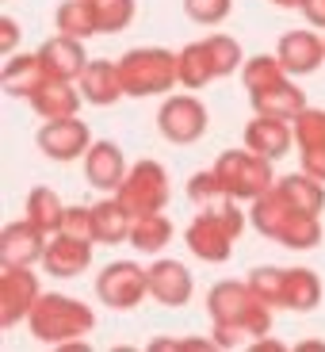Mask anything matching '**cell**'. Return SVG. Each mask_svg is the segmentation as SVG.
<instances>
[{
    "instance_id": "26",
    "label": "cell",
    "mask_w": 325,
    "mask_h": 352,
    "mask_svg": "<svg viewBox=\"0 0 325 352\" xmlns=\"http://www.w3.org/2000/svg\"><path fill=\"white\" fill-rule=\"evenodd\" d=\"M176 69H180V88H207L214 77L211 54H207V43H188L184 50L176 54Z\"/></svg>"
},
{
    "instance_id": "14",
    "label": "cell",
    "mask_w": 325,
    "mask_h": 352,
    "mask_svg": "<svg viewBox=\"0 0 325 352\" xmlns=\"http://www.w3.org/2000/svg\"><path fill=\"white\" fill-rule=\"evenodd\" d=\"M46 234L35 226V222H8L0 230V264H19V268H35L43 264L46 253Z\"/></svg>"
},
{
    "instance_id": "38",
    "label": "cell",
    "mask_w": 325,
    "mask_h": 352,
    "mask_svg": "<svg viewBox=\"0 0 325 352\" xmlns=\"http://www.w3.org/2000/svg\"><path fill=\"white\" fill-rule=\"evenodd\" d=\"M276 8H302V4H306V0H272Z\"/></svg>"
},
{
    "instance_id": "20",
    "label": "cell",
    "mask_w": 325,
    "mask_h": 352,
    "mask_svg": "<svg viewBox=\"0 0 325 352\" xmlns=\"http://www.w3.org/2000/svg\"><path fill=\"white\" fill-rule=\"evenodd\" d=\"M38 58H43L46 73H50V77H58V80H80V73L88 69L85 38L62 35V31L38 46Z\"/></svg>"
},
{
    "instance_id": "24",
    "label": "cell",
    "mask_w": 325,
    "mask_h": 352,
    "mask_svg": "<svg viewBox=\"0 0 325 352\" xmlns=\"http://www.w3.org/2000/svg\"><path fill=\"white\" fill-rule=\"evenodd\" d=\"M80 104H85V96H80L77 80H58V77H50L35 96H31V107H35L43 119H69V115L80 111Z\"/></svg>"
},
{
    "instance_id": "8",
    "label": "cell",
    "mask_w": 325,
    "mask_h": 352,
    "mask_svg": "<svg viewBox=\"0 0 325 352\" xmlns=\"http://www.w3.org/2000/svg\"><path fill=\"white\" fill-rule=\"evenodd\" d=\"M168 195H172V184H168L165 165L146 157V161H134V165H131V173H126V180L119 184L115 199L123 203L134 219H142V214L165 211V207H168Z\"/></svg>"
},
{
    "instance_id": "4",
    "label": "cell",
    "mask_w": 325,
    "mask_h": 352,
    "mask_svg": "<svg viewBox=\"0 0 325 352\" xmlns=\"http://www.w3.org/2000/svg\"><path fill=\"white\" fill-rule=\"evenodd\" d=\"M27 326H31L35 341L65 349L73 341H85L96 329V314H92V307H85L73 295H38L35 310L27 314Z\"/></svg>"
},
{
    "instance_id": "35",
    "label": "cell",
    "mask_w": 325,
    "mask_h": 352,
    "mask_svg": "<svg viewBox=\"0 0 325 352\" xmlns=\"http://www.w3.org/2000/svg\"><path fill=\"white\" fill-rule=\"evenodd\" d=\"M62 234H73V238H85V241H96V219H92V207H65Z\"/></svg>"
},
{
    "instance_id": "21",
    "label": "cell",
    "mask_w": 325,
    "mask_h": 352,
    "mask_svg": "<svg viewBox=\"0 0 325 352\" xmlns=\"http://www.w3.org/2000/svg\"><path fill=\"white\" fill-rule=\"evenodd\" d=\"M245 146L264 153V157H272V161L287 157L295 150V123L272 119V115H256L253 123L245 126Z\"/></svg>"
},
{
    "instance_id": "23",
    "label": "cell",
    "mask_w": 325,
    "mask_h": 352,
    "mask_svg": "<svg viewBox=\"0 0 325 352\" xmlns=\"http://www.w3.org/2000/svg\"><path fill=\"white\" fill-rule=\"evenodd\" d=\"M77 88L85 96V104H92V107H111L119 96H126L123 77H119V62H88Z\"/></svg>"
},
{
    "instance_id": "6",
    "label": "cell",
    "mask_w": 325,
    "mask_h": 352,
    "mask_svg": "<svg viewBox=\"0 0 325 352\" xmlns=\"http://www.w3.org/2000/svg\"><path fill=\"white\" fill-rule=\"evenodd\" d=\"M119 77H123V92L134 100L146 96H168L180 85V69H176V54L165 46H138L119 58Z\"/></svg>"
},
{
    "instance_id": "31",
    "label": "cell",
    "mask_w": 325,
    "mask_h": 352,
    "mask_svg": "<svg viewBox=\"0 0 325 352\" xmlns=\"http://www.w3.org/2000/svg\"><path fill=\"white\" fill-rule=\"evenodd\" d=\"M54 23H58L62 35H73V38H92L96 35V19H92L88 0H65L62 8L54 12Z\"/></svg>"
},
{
    "instance_id": "15",
    "label": "cell",
    "mask_w": 325,
    "mask_h": 352,
    "mask_svg": "<svg viewBox=\"0 0 325 352\" xmlns=\"http://www.w3.org/2000/svg\"><path fill=\"white\" fill-rule=\"evenodd\" d=\"M88 264H92V241L85 238H73V234H50L46 241V253H43V268L58 280H77L85 272Z\"/></svg>"
},
{
    "instance_id": "32",
    "label": "cell",
    "mask_w": 325,
    "mask_h": 352,
    "mask_svg": "<svg viewBox=\"0 0 325 352\" xmlns=\"http://www.w3.org/2000/svg\"><path fill=\"white\" fill-rule=\"evenodd\" d=\"M241 77H245L249 92H256V88L272 85V80H280V77H291V73L280 65V58H276V54H253V58L241 65Z\"/></svg>"
},
{
    "instance_id": "1",
    "label": "cell",
    "mask_w": 325,
    "mask_h": 352,
    "mask_svg": "<svg viewBox=\"0 0 325 352\" xmlns=\"http://www.w3.org/2000/svg\"><path fill=\"white\" fill-rule=\"evenodd\" d=\"M207 314H211V337L218 349L253 344L272 333V307L249 287V280H222L207 291Z\"/></svg>"
},
{
    "instance_id": "33",
    "label": "cell",
    "mask_w": 325,
    "mask_h": 352,
    "mask_svg": "<svg viewBox=\"0 0 325 352\" xmlns=\"http://www.w3.org/2000/svg\"><path fill=\"white\" fill-rule=\"evenodd\" d=\"M222 195H226V188H222L214 168H203V173H195L192 180H188V199H192L195 207H207V203L222 199Z\"/></svg>"
},
{
    "instance_id": "18",
    "label": "cell",
    "mask_w": 325,
    "mask_h": 352,
    "mask_svg": "<svg viewBox=\"0 0 325 352\" xmlns=\"http://www.w3.org/2000/svg\"><path fill=\"white\" fill-rule=\"evenodd\" d=\"M192 291H195V280L180 261L161 256V261L150 264V295H153V302L176 310V307H184V302L192 299Z\"/></svg>"
},
{
    "instance_id": "10",
    "label": "cell",
    "mask_w": 325,
    "mask_h": 352,
    "mask_svg": "<svg viewBox=\"0 0 325 352\" xmlns=\"http://www.w3.org/2000/svg\"><path fill=\"white\" fill-rule=\"evenodd\" d=\"M157 131L165 134L176 146H192L207 134V104L192 92H176V96H165L157 111Z\"/></svg>"
},
{
    "instance_id": "28",
    "label": "cell",
    "mask_w": 325,
    "mask_h": 352,
    "mask_svg": "<svg viewBox=\"0 0 325 352\" xmlns=\"http://www.w3.org/2000/svg\"><path fill=\"white\" fill-rule=\"evenodd\" d=\"M62 214H65V207L50 188H31V195H27V222H35L50 238V234L62 230Z\"/></svg>"
},
{
    "instance_id": "16",
    "label": "cell",
    "mask_w": 325,
    "mask_h": 352,
    "mask_svg": "<svg viewBox=\"0 0 325 352\" xmlns=\"http://www.w3.org/2000/svg\"><path fill=\"white\" fill-rule=\"evenodd\" d=\"M295 150L310 176L325 180V107H306L295 119Z\"/></svg>"
},
{
    "instance_id": "9",
    "label": "cell",
    "mask_w": 325,
    "mask_h": 352,
    "mask_svg": "<svg viewBox=\"0 0 325 352\" xmlns=\"http://www.w3.org/2000/svg\"><path fill=\"white\" fill-rule=\"evenodd\" d=\"M96 295L111 310H134L150 295V268H142L138 261H111L96 276Z\"/></svg>"
},
{
    "instance_id": "11",
    "label": "cell",
    "mask_w": 325,
    "mask_h": 352,
    "mask_svg": "<svg viewBox=\"0 0 325 352\" xmlns=\"http://www.w3.org/2000/svg\"><path fill=\"white\" fill-rule=\"evenodd\" d=\"M38 295V276L31 268H19V264H4V272H0V326L12 329L19 326L31 310H35Z\"/></svg>"
},
{
    "instance_id": "36",
    "label": "cell",
    "mask_w": 325,
    "mask_h": 352,
    "mask_svg": "<svg viewBox=\"0 0 325 352\" xmlns=\"http://www.w3.org/2000/svg\"><path fill=\"white\" fill-rule=\"evenodd\" d=\"M16 46H19V23L12 16H0V54H4V58H12V54H16Z\"/></svg>"
},
{
    "instance_id": "25",
    "label": "cell",
    "mask_w": 325,
    "mask_h": 352,
    "mask_svg": "<svg viewBox=\"0 0 325 352\" xmlns=\"http://www.w3.org/2000/svg\"><path fill=\"white\" fill-rule=\"evenodd\" d=\"M92 219H96V241H100V245H119V241H131L134 214L126 211L119 199L96 203V207H92Z\"/></svg>"
},
{
    "instance_id": "19",
    "label": "cell",
    "mask_w": 325,
    "mask_h": 352,
    "mask_svg": "<svg viewBox=\"0 0 325 352\" xmlns=\"http://www.w3.org/2000/svg\"><path fill=\"white\" fill-rule=\"evenodd\" d=\"M249 104H253L256 115H272V119H287V123H295L306 111V96H302V88L291 77H280L272 85L249 92Z\"/></svg>"
},
{
    "instance_id": "7",
    "label": "cell",
    "mask_w": 325,
    "mask_h": 352,
    "mask_svg": "<svg viewBox=\"0 0 325 352\" xmlns=\"http://www.w3.org/2000/svg\"><path fill=\"white\" fill-rule=\"evenodd\" d=\"M214 173H218L226 195H234L238 203H256L264 192L276 188V168L272 157H264L256 150H226L214 161Z\"/></svg>"
},
{
    "instance_id": "27",
    "label": "cell",
    "mask_w": 325,
    "mask_h": 352,
    "mask_svg": "<svg viewBox=\"0 0 325 352\" xmlns=\"http://www.w3.org/2000/svg\"><path fill=\"white\" fill-rule=\"evenodd\" d=\"M172 241V222L165 219V214H142V219H134V226H131V245L138 249V253H150V256H157L161 249Z\"/></svg>"
},
{
    "instance_id": "12",
    "label": "cell",
    "mask_w": 325,
    "mask_h": 352,
    "mask_svg": "<svg viewBox=\"0 0 325 352\" xmlns=\"http://www.w3.org/2000/svg\"><path fill=\"white\" fill-rule=\"evenodd\" d=\"M35 142L50 161H62L65 165V161L85 157L88 146H92V134H88V126L80 123L77 115H69V119H46Z\"/></svg>"
},
{
    "instance_id": "30",
    "label": "cell",
    "mask_w": 325,
    "mask_h": 352,
    "mask_svg": "<svg viewBox=\"0 0 325 352\" xmlns=\"http://www.w3.org/2000/svg\"><path fill=\"white\" fill-rule=\"evenodd\" d=\"M88 8L96 19V35H115L134 19V0H88Z\"/></svg>"
},
{
    "instance_id": "13",
    "label": "cell",
    "mask_w": 325,
    "mask_h": 352,
    "mask_svg": "<svg viewBox=\"0 0 325 352\" xmlns=\"http://www.w3.org/2000/svg\"><path fill=\"white\" fill-rule=\"evenodd\" d=\"M276 58L280 65L291 73V77H310V73L322 69L325 62V38L310 27H299V31H287L276 46Z\"/></svg>"
},
{
    "instance_id": "5",
    "label": "cell",
    "mask_w": 325,
    "mask_h": 352,
    "mask_svg": "<svg viewBox=\"0 0 325 352\" xmlns=\"http://www.w3.org/2000/svg\"><path fill=\"white\" fill-rule=\"evenodd\" d=\"M249 287L272 310L310 314L322 302V280L310 268H272V264H260V268L249 272Z\"/></svg>"
},
{
    "instance_id": "2",
    "label": "cell",
    "mask_w": 325,
    "mask_h": 352,
    "mask_svg": "<svg viewBox=\"0 0 325 352\" xmlns=\"http://www.w3.org/2000/svg\"><path fill=\"white\" fill-rule=\"evenodd\" d=\"M249 219H253L256 234H264L268 241H276V245H283V249L306 253V249L322 245V214H310V211H302V207H295L280 188L264 192L260 199L253 203Z\"/></svg>"
},
{
    "instance_id": "34",
    "label": "cell",
    "mask_w": 325,
    "mask_h": 352,
    "mask_svg": "<svg viewBox=\"0 0 325 352\" xmlns=\"http://www.w3.org/2000/svg\"><path fill=\"white\" fill-rule=\"evenodd\" d=\"M229 8H234V0H184V12L203 27H218L229 16Z\"/></svg>"
},
{
    "instance_id": "22",
    "label": "cell",
    "mask_w": 325,
    "mask_h": 352,
    "mask_svg": "<svg viewBox=\"0 0 325 352\" xmlns=\"http://www.w3.org/2000/svg\"><path fill=\"white\" fill-rule=\"evenodd\" d=\"M46 80H50V73H46L38 50L35 54H12L8 62H4V73H0V88L16 100H31Z\"/></svg>"
},
{
    "instance_id": "37",
    "label": "cell",
    "mask_w": 325,
    "mask_h": 352,
    "mask_svg": "<svg viewBox=\"0 0 325 352\" xmlns=\"http://www.w3.org/2000/svg\"><path fill=\"white\" fill-rule=\"evenodd\" d=\"M302 16H306V23L310 27H325V0H306V4H302Z\"/></svg>"
},
{
    "instance_id": "29",
    "label": "cell",
    "mask_w": 325,
    "mask_h": 352,
    "mask_svg": "<svg viewBox=\"0 0 325 352\" xmlns=\"http://www.w3.org/2000/svg\"><path fill=\"white\" fill-rule=\"evenodd\" d=\"M207 43V54H211V65H214V77H234V73L245 65V58H241V46L234 35H222V31H214V35L203 38Z\"/></svg>"
},
{
    "instance_id": "17",
    "label": "cell",
    "mask_w": 325,
    "mask_h": 352,
    "mask_svg": "<svg viewBox=\"0 0 325 352\" xmlns=\"http://www.w3.org/2000/svg\"><path fill=\"white\" fill-rule=\"evenodd\" d=\"M131 165H126L123 150L115 146V142H92L85 153V180L100 192H119V184L126 180Z\"/></svg>"
},
{
    "instance_id": "3",
    "label": "cell",
    "mask_w": 325,
    "mask_h": 352,
    "mask_svg": "<svg viewBox=\"0 0 325 352\" xmlns=\"http://www.w3.org/2000/svg\"><path fill=\"white\" fill-rule=\"evenodd\" d=\"M245 230V211L234 195H222V199L207 203L195 211V219L188 222L184 241L199 261L207 264H226L229 253H234V241Z\"/></svg>"
}]
</instances>
